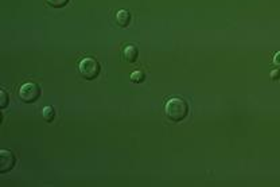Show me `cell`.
Segmentation results:
<instances>
[{
  "instance_id": "1",
  "label": "cell",
  "mask_w": 280,
  "mask_h": 187,
  "mask_svg": "<svg viewBox=\"0 0 280 187\" xmlns=\"http://www.w3.org/2000/svg\"><path fill=\"white\" fill-rule=\"evenodd\" d=\"M165 112L169 120H171L174 122H179L188 117L189 105L183 99L175 97V99H171L167 101Z\"/></svg>"
},
{
  "instance_id": "2",
  "label": "cell",
  "mask_w": 280,
  "mask_h": 187,
  "mask_svg": "<svg viewBox=\"0 0 280 187\" xmlns=\"http://www.w3.org/2000/svg\"><path fill=\"white\" fill-rule=\"evenodd\" d=\"M80 73L86 80H95L100 74V64L93 58H84L80 62Z\"/></svg>"
},
{
  "instance_id": "3",
  "label": "cell",
  "mask_w": 280,
  "mask_h": 187,
  "mask_svg": "<svg viewBox=\"0 0 280 187\" xmlns=\"http://www.w3.org/2000/svg\"><path fill=\"white\" fill-rule=\"evenodd\" d=\"M18 95H19V99L23 103H34L41 96V88L37 84H34V82H26V84L20 86Z\"/></svg>"
},
{
  "instance_id": "4",
  "label": "cell",
  "mask_w": 280,
  "mask_h": 187,
  "mask_svg": "<svg viewBox=\"0 0 280 187\" xmlns=\"http://www.w3.org/2000/svg\"><path fill=\"white\" fill-rule=\"evenodd\" d=\"M15 162L16 159L14 157V153L10 152V151H6V149L0 151V172L2 174L11 171L14 166H15Z\"/></svg>"
},
{
  "instance_id": "5",
  "label": "cell",
  "mask_w": 280,
  "mask_h": 187,
  "mask_svg": "<svg viewBox=\"0 0 280 187\" xmlns=\"http://www.w3.org/2000/svg\"><path fill=\"white\" fill-rule=\"evenodd\" d=\"M116 22L120 27H127L131 22V14L126 10H119L116 12Z\"/></svg>"
},
{
  "instance_id": "6",
  "label": "cell",
  "mask_w": 280,
  "mask_h": 187,
  "mask_svg": "<svg viewBox=\"0 0 280 187\" xmlns=\"http://www.w3.org/2000/svg\"><path fill=\"white\" fill-rule=\"evenodd\" d=\"M124 58L128 62H135L138 59V49L135 46H127L124 49Z\"/></svg>"
},
{
  "instance_id": "7",
  "label": "cell",
  "mask_w": 280,
  "mask_h": 187,
  "mask_svg": "<svg viewBox=\"0 0 280 187\" xmlns=\"http://www.w3.org/2000/svg\"><path fill=\"white\" fill-rule=\"evenodd\" d=\"M43 118L46 120L47 122H51L54 120V117H55V111H54V108L51 107H45L43 108Z\"/></svg>"
},
{
  "instance_id": "8",
  "label": "cell",
  "mask_w": 280,
  "mask_h": 187,
  "mask_svg": "<svg viewBox=\"0 0 280 187\" xmlns=\"http://www.w3.org/2000/svg\"><path fill=\"white\" fill-rule=\"evenodd\" d=\"M143 80H144V73L140 72V70H136V72H134L131 74V81H132V82L139 84V82H143Z\"/></svg>"
},
{
  "instance_id": "9",
  "label": "cell",
  "mask_w": 280,
  "mask_h": 187,
  "mask_svg": "<svg viewBox=\"0 0 280 187\" xmlns=\"http://www.w3.org/2000/svg\"><path fill=\"white\" fill-rule=\"evenodd\" d=\"M47 3L54 8H62L69 3V0H47Z\"/></svg>"
},
{
  "instance_id": "10",
  "label": "cell",
  "mask_w": 280,
  "mask_h": 187,
  "mask_svg": "<svg viewBox=\"0 0 280 187\" xmlns=\"http://www.w3.org/2000/svg\"><path fill=\"white\" fill-rule=\"evenodd\" d=\"M8 101H10V100H8V95L4 92V90H2V92H0V108H2V109L7 108Z\"/></svg>"
},
{
  "instance_id": "11",
  "label": "cell",
  "mask_w": 280,
  "mask_h": 187,
  "mask_svg": "<svg viewBox=\"0 0 280 187\" xmlns=\"http://www.w3.org/2000/svg\"><path fill=\"white\" fill-rule=\"evenodd\" d=\"M273 65L276 66V69L280 72V51H277L273 57Z\"/></svg>"
},
{
  "instance_id": "12",
  "label": "cell",
  "mask_w": 280,
  "mask_h": 187,
  "mask_svg": "<svg viewBox=\"0 0 280 187\" xmlns=\"http://www.w3.org/2000/svg\"><path fill=\"white\" fill-rule=\"evenodd\" d=\"M279 74H280V72L277 69L275 70V72H272V78H273V80H276L277 76H279Z\"/></svg>"
}]
</instances>
